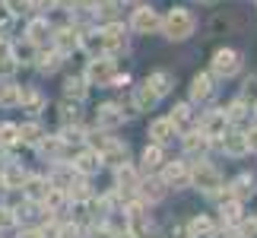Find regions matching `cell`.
<instances>
[{"instance_id":"obj_1","label":"cell","mask_w":257,"mask_h":238,"mask_svg":"<svg viewBox=\"0 0 257 238\" xmlns=\"http://www.w3.org/2000/svg\"><path fill=\"white\" fill-rule=\"evenodd\" d=\"M159 26H162V32L169 35V38L181 42V38H187V35L194 32V16H191V10L175 7V10H169V16H165Z\"/></svg>"},{"instance_id":"obj_2","label":"cell","mask_w":257,"mask_h":238,"mask_svg":"<svg viewBox=\"0 0 257 238\" xmlns=\"http://www.w3.org/2000/svg\"><path fill=\"white\" fill-rule=\"evenodd\" d=\"M238 67H241V57H238V51H232V48H222V51H216V57H213V73L216 76H235L238 73Z\"/></svg>"},{"instance_id":"obj_3","label":"cell","mask_w":257,"mask_h":238,"mask_svg":"<svg viewBox=\"0 0 257 238\" xmlns=\"http://www.w3.org/2000/svg\"><path fill=\"white\" fill-rule=\"evenodd\" d=\"M191 181H194L197 187H203L206 194H213L216 187L222 184V178H219V172H216L213 165H206V162H200V165H194V172H191Z\"/></svg>"},{"instance_id":"obj_4","label":"cell","mask_w":257,"mask_h":238,"mask_svg":"<svg viewBox=\"0 0 257 238\" xmlns=\"http://www.w3.org/2000/svg\"><path fill=\"white\" fill-rule=\"evenodd\" d=\"M86 79L89 83H98V86H108L114 79V64L108 61V57H95V61L89 64V70H86Z\"/></svg>"},{"instance_id":"obj_5","label":"cell","mask_w":257,"mask_h":238,"mask_svg":"<svg viewBox=\"0 0 257 238\" xmlns=\"http://www.w3.org/2000/svg\"><path fill=\"white\" fill-rule=\"evenodd\" d=\"M159 23H162V19L156 16V10H150V7H137V10H134V19H131V26L137 29V32H143V35L156 32V29H159Z\"/></svg>"},{"instance_id":"obj_6","label":"cell","mask_w":257,"mask_h":238,"mask_svg":"<svg viewBox=\"0 0 257 238\" xmlns=\"http://www.w3.org/2000/svg\"><path fill=\"white\" fill-rule=\"evenodd\" d=\"M162 184H169V187H187V184H191V168H187L184 162H172V165H165V172H162Z\"/></svg>"},{"instance_id":"obj_7","label":"cell","mask_w":257,"mask_h":238,"mask_svg":"<svg viewBox=\"0 0 257 238\" xmlns=\"http://www.w3.org/2000/svg\"><path fill=\"white\" fill-rule=\"evenodd\" d=\"M95 121L98 127H105V131H114L117 124H124V111H121V105H114V102H108L98 108V114H95Z\"/></svg>"},{"instance_id":"obj_8","label":"cell","mask_w":257,"mask_h":238,"mask_svg":"<svg viewBox=\"0 0 257 238\" xmlns=\"http://www.w3.org/2000/svg\"><path fill=\"white\" fill-rule=\"evenodd\" d=\"M102 42H105V51H121V48H124V42H127V35H124V26H117V23L105 26V29H102Z\"/></svg>"},{"instance_id":"obj_9","label":"cell","mask_w":257,"mask_h":238,"mask_svg":"<svg viewBox=\"0 0 257 238\" xmlns=\"http://www.w3.org/2000/svg\"><path fill=\"white\" fill-rule=\"evenodd\" d=\"M150 137L156 140V146H165V143H172L175 140V127L169 117H159V121H153L150 124Z\"/></svg>"},{"instance_id":"obj_10","label":"cell","mask_w":257,"mask_h":238,"mask_svg":"<svg viewBox=\"0 0 257 238\" xmlns=\"http://www.w3.org/2000/svg\"><path fill=\"white\" fill-rule=\"evenodd\" d=\"M54 42H57V51H61V54H70L73 48H80V32L70 29V26H64V29H57Z\"/></svg>"},{"instance_id":"obj_11","label":"cell","mask_w":257,"mask_h":238,"mask_svg":"<svg viewBox=\"0 0 257 238\" xmlns=\"http://www.w3.org/2000/svg\"><path fill=\"white\" fill-rule=\"evenodd\" d=\"M73 168H76V175H95L98 168H102V156L98 153H80V159L73 162Z\"/></svg>"},{"instance_id":"obj_12","label":"cell","mask_w":257,"mask_h":238,"mask_svg":"<svg viewBox=\"0 0 257 238\" xmlns=\"http://www.w3.org/2000/svg\"><path fill=\"white\" fill-rule=\"evenodd\" d=\"M225 111H210L203 117V137H222L225 134Z\"/></svg>"},{"instance_id":"obj_13","label":"cell","mask_w":257,"mask_h":238,"mask_svg":"<svg viewBox=\"0 0 257 238\" xmlns=\"http://www.w3.org/2000/svg\"><path fill=\"white\" fill-rule=\"evenodd\" d=\"M210 95H213V79L206 73H197L194 83H191V98H194V102H206Z\"/></svg>"},{"instance_id":"obj_14","label":"cell","mask_w":257,"mask_h":238,"mask_svg":"<svg viewBox=\"0 0 257 238\" xmlns=\"http://www.w3.org/2000/svg\"><path fill=\"white\" fill-rule=\"evenodd\" d=\"M156 102H159V95L153 92V86H150V83H143V86H137V89H134V105L140 108V111H150Z\"/></svg>"},{"instance_id":"obj_15","label":"cell","mask_w":257,"mask_h":238,"mask_svg":"<svg viewBox=\"0 0 257 238\" xmlns=\"http://www.w3.org/2000/svg\"><path fill=\"white\" fill-rule=\"evenodd\" d=\"M172 127L175 131H191L194 127V111H191V105H175V111H172Z\"/></svg>"},{"instance_id":"obj_16","label":"cell","mask_w":257,"mask_h":238,"mask_svg":"<svg viewBox=\"0 0 257 238\" xmlns=\"http://www.w3.org/2000/svg\"><path fill=\"white\" fill-rule=\"evenodd\" d=\"M219 146L229 156H244V153H248V140H244V134H238V131H235V134H225V140Z\"/></svg>"},{"instance_id":"obj_17","label":"cell","mask_w":257,"mask_h":238,"mask_svg":"<svg viewBox=\"0 0 257 238\" xmlns=\"http://www.w3.org/2000/svg\"><path fill=\"white\" fill-rule=\"evenodd\" d=\"M73 175L76 168H67V165H57L51 172V187H57V191H67V187L73 184Z\"/></svg>"},{"instance_id":"obj_18","label":"cell","mask_w":257,"mask_h":238,"mask_svg":"<svg viewBox=\"0 0 257 238\" xmlns=\"http://www.w3.org/2000/svg\"><path fill=\"white\" fill-rule=\"evenodd\" d=\"M187 232H191V238H213V222L206 216H194L187 222Z\"/></svg>"},{"instance_id":"obj_19","label":"cell","mask_w":257,"mask_h":238,"mask_svg":"<svg viewBox=\"0 0 257 238\" xmlns=\"http://www.w3.org/2000/svg\"><path fill=\"white\" fill-rule=\"evenodd\" d=\"M48 32H51V29H48V19H32V23H29V42L32 45H45Z\"/></svg>"},{"instance_id":"obj_20","label":"cell","mask_w":257,"mask_h":238,"mask_svg":"<svg viewBox=\"0 0 257 238\" xmlns=\"http://www.w3.org/2000/svg\"><path fill=\"white\" fill-rule=\"evenodd\" d=\"M42 200H45V206H48V213H61L64 203H67V194L57 191V187H48V194L42 197Z\"/></svg>"},{"instance_id":"obj_21","label":"cell","mask_w":257,"mask_h":238,"mask_svg":"<svg viewBox=\"0 0 257 238\" xmlns=\"http://www.w3.org/2000/svg\"><path fill=\"white\" fill-rule=\"evenodd\" d=\"M13 70H16V57L10 51V45L0 38V76H10Z\"/></svg>"},{"instance_id":"obj_22","label":"cell","mask_w":257,"mask_h":238,"mask_svg":"<svg viewBox=\"0 0 257 238\" xmlns=\"http://www.w3.org/2000/svg\"><path fill=\"white\" fill-rule=\"evenodd\" d=\"M235 191H232V200H244L248 194H254V178L251 175H241V178H235Z\"/></svg>"},{"instance_id":"obj_23","label":"cell","mask_w":257,"mask_h":238,"mask_svg":"<svg viewBox=\"0 0 257 238\" xmlns=\"http://www.w3.org/2000/svg\"><path fill=\"white\" fill-rule=\"evenodd\" d=\"M19 105L26 108V111H38V108H42V95L35 92V89H19Z\"/></svg>"},{"instance_id":"obj_24","label":"cell","mask_w":257,"mask_h":238,"mask_svg":"<svg viewBox=\"0 0 257 238\" xmlns=\"http://www.w3.org/2000/svg\"><path fill=\"white\" fill-rule=\"evenodd\" d=\"M102 162L124 165V162H127V146H121V143H111V146H108V150L102 153Z\"/></svg>"},{"instance_id":"obj_25","label":"cell","mask_w":257,"mask_h":238,"mask_svg":"<svg viewBox=\"0 0 257 238\" xmlns=\"http://www.w3.org/2000/svg\"><path fill=\"white\" fill-rule=\"evenodd\" d=\"M4 184H7V191H13V187H23L26 184V172L19 165H10L7 172H4Z\"/></svg>"},{"instance_id":"obj_26","label":"cell","mask_w":257,"mask_h":238,"mask_svg":"<svg viewBox=\"0 0 257 238\" xmlns=\"http://www.w3.org/2000/svg\"><path fill=\"white\" fill-rule=\"evenodd\" d=\"M146 83H150V86H153V92H156V95H159V98H162L165 92H169V86H172V76L159 70V73H153L150 79H146Z\"/></svg>"},{"instance_id":"obj_27","label":"cell","mask_w":257,"mask_h":238,"mask_svg":"<svg viewBox=\"0 0 257 238\" xmlns=\"http://www.w3.org/2000/svg\"><path fill=\"white\" fill-rule=\"evenodd\" d=\"M143 165L150 168V172H153V168H159L162 165V146H156V143L146 146V150H143Z\"/></svg>"},{"instance_id":"obj_28","label":"cell","mask_w":257,"mask_h":238,"mask_svg":"<svg viewBox=\"0 0 257 238\" xmlns=\"http://www.w3.org/2000/svg\"><path fill=\"white\" fill-rule=\"evenodd\" d=\"M0 105H4V108L19 105V86H13V83H4V86H0Z\"/></svg>"},{"instance_id":"obj_29","label":"cell","mask_w":257,"mask_h":238,"mask_svg":"<svg viewBox=\"0 0 257 238\" xmlns=\"http://www.w3.org/2000/svg\"><path fill=\"white\" fill-rule=\"evenodd\" d=\"M64 92L70 95V98H86V79L83 76H70L64 83Z\"/></svg>"},{"instance_id":"obj_30","label":"cell","mask_w":257,"mask_h":238,"mask_svg":"<svg viewBox=\"0 0 257 238\" xmlns=\"http://www.w3.org/2000/svg\"><path fill=\"white\" fill-rule=\"evenodd\" d=\"M184 150L191 153V156H200V153L206 150V137H203V134H187V137H184Z\"/></svg>"},{"instance_id":"obj_31","label":"cell","mask_w":257,"mask_h":238,"mask_svg":"<svg viewBox=\"0 0 257 238\" xmlns=\"http://www.w3.org/2000/svg\"><path fill=\"white\" fill-rule=\"evenodd\" d=\"M19 140H23V143H42V127H38V124H23V127H19Z\"/></svg>"},{"instance_id":"obj_32","label":"cell","mask_w":257,"mask_h":238,"mask_svg":"<svg viewBox=\"0 0 257 238\" xmlns=\"http://www.w3.org/2000/svg\"><path fill=\"white\" fill-rule=\"evenodd\" d=\"M48 194V187L42 178H26V197H32V200H42V197Z\"/></svg>"},{"instance_id":"obj_33","label":"cell","mask_w":257,"mask_h":238,"mask_svg":"<svg viewBox=\"0 0 257 238\" xmlns=\"http://www.w3.org/2000/svg\"><path fill=\"white\" fill-rule=\"evenodd\" d=\"M117 184H121V187H127V191H131V187H137V172H134V168L131 165H117Z\"/></svg>"},{"instance_id":"obj_34","label":"cell","mask_w":257,"mask_h":238,"mask_svg":"<svg viewBox=\"0 0 257 238\" xmlns=\"http://www.w3.org/2000/svg\"><path fill=\"white\" fill-rule=\"evenodd\" d=\"M80 45H86L92 54H105V42H102V32H89L80 38Z\"/></svg>"},{"instance_id":"obj_35","label":"cell","mask_w":257,"mask_h":238,"mask_svg":"<svg viewBox=\"0 0 257 238\" xmlns=\"http://www.w3.org/2000/svg\"><path fill=\"white\" fill-rule=\"evenodd\" d=\"M19 140V127L16 124H0V146H10Z\"/></svg>"},{"instance_id":"obj_36","label":"cell","mask_w":257,"mask_h":238,"mask_svg":"<svg viewBox=\"0 0 257 238\" xmlns=\"http://www.w3.org/2000/svg\"><path fill=\"white\" fill-rule=\"evenodd\" d=\"M244 117H248V105L244 102H232V108L225 111V121H235V124L244 121Z\"/></svg>"},{"instance_id":"obj_37","label":"cell","mask_w":257,"mask_h":238,"mask_svg":"<svg viewBox=\"0 0 257 238\" xmlns=\"http://www.w3.org/2000/svg\"><path fill=\"white\" fill-rule=\"evenodd\" d=\"M57 67H61V54H42V61H38V70L42 73H54Z\"/></svg>"},{"instance_id":"obj_38","label":"cell","mask_w":257,"mask_h":238,"mask_svg":"<svg viewBox=\"0 0 257 238\" xmlns=\"http://www.w3.org/2000/svg\"><path fill=\"white\" fill-rule=\"evenodd\" d=\"M238 213H241V203H238V200L222 203V219H225V222H238Z\"/></svg>"},{"instance_id":"obj_39","label":"cell","mask_w":257,"mask_h":238,"mask_svg":"<svg viewBox=\"0 0 257 238\" xmlns=\"http://www.w3.org/2000/svg\"><path fill=\"white\" fill-rule=\"evenodd\" d=\"M143 194L150 197V200H159V197L165 194V184L162 181H150V184H143Z\"/></svg>"},{"instance_id":"obj_40","label":"cell","mask_w":257,"mask_h":238,"mask_svg":"<svg viewBox=\"0 0 257 238\" xmlns=\"http://www.w3.org/2000/svg\"><path fill=\"white\" fill-rule=\"evenodd\" d=\"M70 197H73V200H89V184L86 181L70 184Z\"/></svg>"},{"instance_id":"obj_41","label":"cell","mask_w":257,"mask_h":238,"mask_svg":"<svg viewBox=\"0 0 257 238\" xmlns=\"http://www.w3.org/2000/svg\"><path fill=\"white\" fill-rule=\"evenodd\" d=\"M61 117H64V124H76L80 121V111H76V105H61Z\"/></svg>"},{"instance_id":"obj_42","label":"cell","mask_w":257,"mask_h":238,"mask_svg":"<svg viewBox=\"0 0 257 238\" xmlns=\"http://www.w3.org/2000/svg\"><path fill=\"white\" fill-rule=\"evenodd\" d=\"M42 150H45L48 156H57V153H61V140H57V137H51V140L42 143Z\"/></svg>"},{"instance_id":"obj_43","label":"cell","mask_w":257,"mask_h":238,"mask_svg":"<svg viewBox=\"0 0 257 238\" xmlns=\"http://www.w3.org/2000/svg\"><path fill=\"white\" fill-rule=\"evenodd\" d=\"M98 13L114 16V13H117V4H114V0H98Z\"/></svg>"},{"instance_id":"obj_44","label":"cell","mask_w":257,"mask_h":238,"mask_svg":"<svg viewBox=\"0 0 257 238\" xmlns=\"http://www.w3.org/2000/svg\"><path fill=\"white\" fill-rule=\"evenodd\" d=\"M13 210H7V206H0V229H7V225H13Z\"/></svg>"},{"instance_id":"obj_45","label":"cell","mask_w":257,"mask_h":238,"mask_svg":"<svg viewBox=\"0 0 257 238\" xmlns=\"http://www.w3.org/2000/svg\"><path fill=\"white\" fill-rule=\"evenodd\" d=\"M241 235H244V238H257V219H248V222H244V225H241Z\"/></svg>"},{"instance_id":"obj_46","label":"cell","mask_w":257,"mask_h":238,"mask_svg":"<svg viewBox=\"0 0 257 238\" xmlns=\"http://www.w3.org/2000/svg\"><path fill=\"white\" fill-rule=\"evenodd\" d=\"M29 4V0H7V10H10V16H16V13H23V7Z\"/></svg>"},{"instance_id":"obj_47","label":"cell","mask_w":257,"mask_h":238,"mask_svg":"<svg viewBox=\"0 0 257 238\" xmlns=\"http://www.w3.org/2000/svg\"><path fill=\"white\" fill-rule=\"evenodd\" d=\"M244 98H257V76H251L244 83Z\"/></svg>"},{"instance_id":"obj_48","label":"cell","mask_w":257,"mask_h":238,"mask_svg":"<svg viewBox=\"0 0 257 238\" xmlns=\"http://www.w3.org/2000/svg\"><path fill=\"white\" fill-rule=\"evenodd\" d=\"M244 140H248V150H257V127L251 134H244Z\"/></svg>"},{"instance_id":"obj_49","label":"cell","mask_w":257,"mask_h":238,"mask_svg":"<svg viewBox=\"0 0 257 238\" xmlns=\"http://www.w3.org/2000/svg\"><path fill=\"white\" fill-rule=\"evenodd\" d=\"M19 238H42V232H38V229H26Z\"/></svg>"},{"instance_id":"obj_50","label":"cell","mask_w":257,"mask_h":238,"mask_svg":"<svg viewBox=\"0 0 257 238\" xmlns=\"http://www.w3.org/2000/svg\"><path fill=\"white\" fill-rule=\"evenodd\" d=\"M111 238H134L131 232H111Z\"/></svg>"},{"instance_id":"obj_51","label":"cell","mask_w":257,"mask_h":238,"mask_svg":"<svg viewBox=\"0 0 257 238\" xmlns=\"http://www.w3.org/2000/svg\"><path fill=\"white\" fill-rule=\"evenodd\" d=\"M134 4H140V0H134Z\"/></svg>"}]
</instances>
